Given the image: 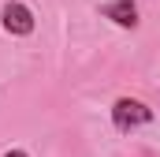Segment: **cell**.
I'll return each instance as SVG.
<instances>
[{
	"mask_svg": "<svg viewBox=\"0 0 160 157\" xmlns=\"http://www.w3.org/2000/svg\"><path fill=\"white\" fill-rule=\"evenodd\" d=\"M149 120H153V109L142 105L138 97H119V101L112 105V123H116L119 131H134V127H142V123H149Z\"/></svg>",
	"mask_w": 160,
	"mask_h": 157,
	"instance_id": "cell-1",
	"label": "cell"
},
{
	"mask_svg": "<svg viewBox=\"0 0 160 157\" xmlns=\"http://www.w3.org/2000/svg\"><path fill=\"white\" fill-rule=\"evenodd\" d=\"M0 26L8 34H15V38H26V34H34V11L22 0H8L0 8Z\"/></svg>",
	"mask_w": 160,
	"mask_h": 157,
	"instance_id": "cell-2",
	"label": "cell"
},
{
	"mask_svg": "<svg viewBox=\"0 0 160 157\" xmlns=\"http://www.w3.org/2000/svg\"><path fill=\"white\" fill-rule=\"evenodd\" d=\"M101 15L112 19V23L123 26V30H134V26H138V4H134V0H112V4L101 8Z\"/></svg>",
	"mask_w": 160,
	"mask_h": 157,
	"instance_id": "cell-3",
	"label": "cell"
},
{
	"mask_svg": "<svg viewBox=\"0 0 160 157\" xmlns=\"http://www.w3.org/2000/svg\"><path fill=\"white\" fill-rule=\"evenodd\" d=\"M4 157H26V154H22V150H8Z\"/></svg>",
	"mask_w": 160,
	"mask_h": 157,
	"instance_id": "cell-4",
	"label": "cell"
}]
</instances>
